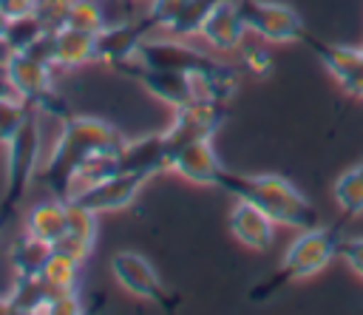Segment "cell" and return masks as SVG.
Masks as SVG:
<instances>
[{
    "instance_id": "cell-1",
    "label": "cell",
    "mask_w": 363,
    "mask_h": 315,
    "mask_svg": "<svg viewBox=\"0 0 363 315\" xmlns=\"http://www.w3.org/2000/svg\"><path fill=\"white\" fill-rule=\"evenodd\" d=\"M125 142L128 139L111 122H105L99 116L68 114L62 119L60 136H57L48 159L40 167V179L48 184V190H54V196L65 199L74 173L85 162H91L96 156H108V153H122Z\"/></svg>"
},
{
    "instance_id": "cell-2",
    "label": "cell",
    "mask_w": 363,
    "mask_h": 315,
    "mask_svg": "<svg viewBox=\"0 0 363 315\" xmlns=\"http://www.w3.org/2000/svg\"><path fill=\"white\" fill-rule=\"evenodd\" d=\"M221 190L235 196V199H244V201L255 204L258 210H264L281 227L306 230V227L318 224L315 204L298 190V184H292L281 173H235V170H227Z\"/></svg>"
},
{
    "instance_id": "cell-3",
    "label": "cell",
    "mask_w": 363,
    "mask_h": 315,
    "mask_svg": "<svg viewBox=\"0 0 363 315\" xmlns=\"http://www.w3.org/2000/svg\"><path fill=\"white\" fill-rule=\"evenodd\" d=\"M54 68L31 54H9L3 62V77L11 88L14 96H20L28 108H34L37 114H48V116H60V122L68 116V111L62 108V96H57V85H54Z\"/></svg>"
},
{
    "instance_id": "cell-4",
    "label": "cell",
    "mask_w": 363,
    "mask_h": 315,
    "mask_svg": "<svg viewBox=\"0 0 363 315\" xmlns=\"http://www.w3.org/2000/svg\"><path fill=\"white\" fill-rule=\"evenodd\" d=\"M337 247H340V236L329 227H306L298 230V236L289 241L275 275L269 281L275 284H295V281H306L315 278L318 272H323L335 258H337Z\"/></svg>"
},
{
    "instance_id": "cell-5",
    "label": "cell",
    "mask_w": 363,
    "mask_h": 315,
    "mask_svg": "<svg viewBox=\"0 0 363 315\" xmlns=\"http://www.w3.org/2000/svg\"><path fill=\"white\" fill-rule=\"evenodd\" d=\"M40 122L37 111L26 119V125L17 131V136L6 145V184L0 199V213L9 216L31 190L34 179L40 176Z\"/></svg>"
},
{
    "instance_id": "cell-6",
    "label": "cell",
    "mask_w": 363,
    "mask_h": 315,
    "mask_svg": "<svg viewBox=\"0 0 363 315\" xmlns=\"http://www.w3.org/2000/svg\"><path fill=\"white\" fill-rule=\"evenodd\" d=\"M247 31L264 43H301L306 37L303 17L281 0H241Z\"/></svg>"
},
{
    "instance_id": "cell-7",
    "label": "cell",
    "mask_w": 363,
    "mask_h": 315,
    "mask_svg": "<svg viewBox=\"0 0 363 315\" xmlns=\"http://www.w3.org/2000/svg\"><path fill=\"white\" fill-rule=\"evenodd\" d=\"M227 119V102H213V99H193L187 105L173 108L170 125L162 131L164 133V145H167V156L196 139H213L216 131L224 125Z\"/></svg>"
},
{
    "instance_id": "cell-8",
    "label": "cell",
    "mask_w": 363,
    "mask_h": 315,
    "mask_svg": "<svg viewBox=\"0 0 363 315\" xmlns=\"http://www.w3.org/2000/svg\"><path fill=\"white\" fill-rule=\"evenodd\" d=\"M111 275L113 281L130 292L133 298L139 301H147V304H159V306H170L173 295L170 289L164 287L162 275L156 272V267L136 250H119L111 255Z\"/></svg>"
},
{
    "instance_id": "cell-9",
    "label": "cell",
    "mask_w": 363,
    "mask_h": 315,
    "mask_svg": "<svg viewBox=\"0 0 363 315\" xmlns=\"http://www.w3.org/2000/svg\"><path fill=\"white\" fill-rule=\"evenodd\" d=\"M139 60H142V68H170V71H184V74H204V71H213L216 65H221L218 57L196 48L193 43H187L184 37H159V40H150L145 37L142 43V51H139Z\"/></svg>"
},
{
    "instance_id": "cell-10",
    "label": "cell",
    "mask_w": 363,
    "mask_h": 315,
    "mask_svg": "<svg viewBox=\"0 0 363 315\" xmlns=\"http://www.w3.org/2000/svg\"><path fill=\"white\" fill-rule=\"evenodd\" d=\"M145 31L136 23H113V26H102L96 31V62L113 68V71H125L128 77H136L142 71V43H145Z\"/></svg>"
},
{
    "instance_id": "cell-11",
    "label": "cell",
    "mask_w": 363,
    "mask_h": 315,
    "mask_svg": "<svg viewBox=\"0 0 363 315\" xmlns=\"http://www.w3.org/2000/svg\"><path fill=\"white\" fill-rule=\"evenodd\" d=\"M167 170L193 182V184H204V187H218L224 184V176H227V165L218 159L216 148H213V139H196V142H187L182 148H176L170 156H167Z\"/></svg>"
},
{
    "instance_id": "cell-12",
    "label": "cell",
    "mask_w": 363,
    "mask_h": 315,
    "mask_svg": "<svg viewBox=\"0 0 363 315\" xmlns=\"http://www.w3.org/2000/svg\"><path fill=\"white\" fill-rule=\"evenodd\" d=\"M247 23L241 14V0H216L199 26V40L218 54H235L244 45Z\"/></svg>"
},
{
    "instance_id": "cell-13",
    "label": "cell",
    "mask_w": 363,
    "mask_h": 315,
    "mask_svg": "<svg viewBox=\"0 0 363 315\" xmlns=\"http://www.w3.org/2000/svg\"><path fill=\"white\" fill-rule=\"evenodd\" d=\"M145 184H147L145 176L128 173V170H116V173H111V176L94 182L91 187L79 190V193L71 196V199L88 204L94 213H116V210L130 207V204L136 201V196L142 193Z\"/></svg>"
},
{
    "instance_id": "cell-14",
    "label": "cell",
    "mask_w": 363,
    "mask_h": 315,
    "mask_svg": "<svg viewBox=\"0 0 363 315\" xmlns=\"http://www.w3.org/2000/svg\"><path fill=\"white\" fill-rule=\"evenodd\" d=\"M303 43H312L318 60L332 74V79L343 88V94L363 99V45H343V43H318L303 37Z\"/></svg>"
},
{
    "instance_id": "cell-15",
    "label": "cell",
    "mask_w": 363,
    "mask_h": 315,
    "mask_svg": "<svg viewBox=\"0 0 363 315\" xmlns=\"http://www.w3.org/2000/svg\"><path fill=\"white\" fill-rule=\"evenodd\" d=\"M227 227H230V236H233L241 247L255 250V253H264V250L272 247V241H275V227H278V224H275L264 210H258L255 204H250V201H244V199H235V204H233V210H230V216H227Z\"/></svg>"
},
{
    "instance_id": "cell-16",
    "label": "cell",
    "mask_w": 363,
    "mask_h": 315,
    "mask_svg": "<svg viewBox=\"0 0 363 315\" xmlns=\"http://www.w3.org/2000/svg\"><path fill=\"white\" fill-rule=\"evenodd\" d=\"M65 227H68V210H65L62 196L43 199V201L31 204L23 219V233L45 247H57L65 238Z\"/></svg>"
},
{
    "instance_id": "cell-17",
    "label": "cell",
    "mask_w": 363,
    "mask_h": 315,
    "mask_svg": "<svg viewBox=\"0 0 363 315\" xmlns=\"http://www.w3.org/2000/svg\"><path fill=\"white\" fill-rule=\"evenodd\" d=\"M88 62H96V34L79 28H60L51 37V68L54 71H74Z\"/></svg>"
},
{
    "instance_id": "cell-18",
    "label": "cell",
    "mask_w": 363,
    "mask_h": 315,
    "mask_svg": "<svg viewBox=\"0 0 363 315\" xmlns=\"http://www.w3.org/2000/svg\"><path fill=\"white\" fill-rule=\"evenodd\" d=\"M136 77L145 85V91L150 96H156L159 102H164L170 111L196 99V79H193V74L170 71V68H142Z\"/></svg>"
},
{
    "instance_id": "cell-19",
    "label": "cell",
    "mask_w": 363,
    "mask_h": 315,
    "mask_svg": "<svg viewBox=\"0 0 363 315\" xmlns=\"http://www.w3.org/2000/svg\"><path fill=\"white\" fill-rule=\"evenodd\" d=\"M119 170L139 173L145 179H153L156 173L167 170L164 133H147V136L128 139L125 148H122V156H119Z\"/></svg>"
},
{
    "instance_id": "cell-20",
    "label": "cell",
    "mask_w": 363,
    "mask_h": 315,
    "mask_svg": "<svg viewBox=\"0 0 363 315\" xmlns=\"http://www.w3.org/2000/svg\"><path fill=\"white\" fill-rule=\"evenodd\" d=\"M65 210H68V227H65V238L57 247H65L68 253L85 261L96 247V216L99 213H94L88 204L77 199H65Z\"/></svg>"
},
{
    "instance_id": "cell-21",
    "label": "cell",
    "mask_w": 363,
    "mask_h": 315,
    "mask_svg": "<svg viewBox=\"0 0 363 315\" xmlns=\"http://www.w3.org/2000/svg\"><path fill=\"white\" fill-rule=\"evenodd\" d=\"M82 258L68 253L65 247H48V255L40 270V281L51 292H68L79 287V272H82Z\"/></svg>"
},
{
    "instance_id": "cell-22",
    "label": "cell",
    "mask_w": 363,
    "mask_h": 315,
    "mask_svg": "<svg viewBox=\"0 0 363 315\" xmlns=\"http://www.w3.org/2000/svg\"><path fill=\"white\" fill-rule=\"evenodd\" d=\"M48 295L51 289L40 278H17V275H11V287L6 292L11 315H43Z\"/></svg>"
},
{
    "instance_id": "cell-23",
    "label": "cell",
    "mask_w": 363,
    "mask_h": 315,
    "mask_svg": "<svg viewBox=\"0 0 363 315\" xmlns=\"http://www.w3.org/2000/svg\"><path fill=\"white\" fill-rule=\"evenodd\" d=\"M48 255V247L34 241L31 236H17L11 241V250H9V267H11V275L17 278H40V270H43V261Z\"/></svg>"
},
{
    "instance_id": "cell-24",
    "label": "cell",
    "mask_w": 363,
    "mask_h": 315,
    "mask_svg": "<svg viewBox=\"0 0 363 315\" xmlns=\"http://www.w3.org/2000/svg\"><path fill=\"white\" fill-rule=\"evenodd\" d=\"M332 196H335V204L343 216H349V219L363 216V162L346 167L335 179Z\"/></svg>"
},
{
    "instance_id": "cell-25",
    "label": "cell",
    "mask_w": 363,
    "mask_h": 315,
    "mask_svg": "<svg viewBox=\"0 0 363 315\" xmlns=\"http://www.w3.org/2000/svg\"><path fill=\"white\" fill-rule=\"evenodd\" d=\"M45 34H48V28L37 20V14H26V17L9 20L6 34H3V43H6L9 54H26V51H31Z\"/></svg>"
},
{
    "instance_id": "cell-26",
    "label": "cell",
    "mask_w": 363,
    "mask_h": 315,
    "mask_svg": "<svg viewBox=\"0 0 363 315\" xmlns=\"http://www.w3.org/2000/svg\"><path fill=\"white\" fill-rule=\"evenodd\" d=\"M31 111L34 108H28L20 96H14L11 91L9 94H0V145L6 148L14 136H17V131L26 125V119L31 116Z\"/></svg>"
},
{
    "instance_id": "cell-27",
    "label": "cell",
    "mask_w": 363,
    "mask_h": 315,
    "mask_svg": "<svg viewBox=\"0 0 363 315\" xmlns=\"http://www.w3.org/2000/svg\"><path fill=\"white\" fill-rule=\"evenodd\" d=\"M65 26L96 34V31L105 26V9H102V0H74Z\"/></svg>"
},
{
    "instance_id": "cell-28",
    "label": "cell",
    "mask_w": 363,
    "mask_h": 315,
    "mask_svg": "<svg viewBox=\"0 0 363 315\" xmlns=\"http://www.w3.org/2000/svg\"><path fill=\"white\" fill-rule=\"evenodd\" d=\"M184 3L187 0H150L147 3V11H145V26L167 34L173 28V23L179 20Z\"/></svg>"
},
{
    "instance_id": "cell-29",
    "label": "cell",
    "mask_w": 363,
    "mask_h": 315,
    "mask_svg": "<svg viewBox=\"0 0 363 315\" xmlns=\"http://www.w3.org/2000/svg\"><path fill=\"white\" fill-rule=\"evenodd\" d=\"M238 60H241V68L250 71L252 77H269L272 68H275L272 54H269V48H264V45H250V43H244V45L238 48Z\"/></svg>"
},
{
    "instance_id": "cell-30",
    "label": "cell",
    "mask_w": 363,
    "mask_h": 315,
    "mask_svg": "<svg viewBox=\"0 0 363 315\" xmlns=\"http://www.w3.org/2000/svg\"><path fill=\"white\" fill-rule=\"evenodd\" d=\"M71 3H74V0H37L34 14H37V20H40L48 31H60V28H65Z\"/></svg>"
},
{
    "instance_id": "cell-31",
    "label": "cell",
    "mask_w": 363,
    "mask_h": 315,
    "mask_svg": "<svg viewBox=\"0 0 363 315\" xmlns=\"http://www.w3.org/2000/svg\"><path fill=\"white\" fill-rule=\"evenodd\" d=\"M79 312H85V306H82V298L77 289L51 292L45 301V309H43V315H79Z\"/></svg>"
},
{
    "instance_id": "cell-32",
    "label": "cell",
    "mask_w": 363,
    "mask_h": 315,
    "mask_svg": "<svg viewBox=\"0 0 363 315\" xmlns=\"http://www.w3.org/2000/svg\"><path fill=\"white\" fill-rule=\"evenodd\" d=\"M337 258H343V264H346L357 278H363V236L340 238Z\"/></svg>"
},
{
    "instance_id": "cell-33",
    "label": "cell",
    "mask_w": 363,
    "mask_h": 315,
    "mask_svg": "<svg viewBox=\"0 0 363 315\" xmlns=\"http://www.w3.org/2000/svg\"><path fill=\"white\" fill-rule=\"evenodd\" d=\"M34 6L37 0H0V14L6 20H17L26 14H34Z\"/></svg>"
},
{
    "instance_id": "cell-34",
    "label": "cell",
    "mask_w": 363,
    "mask_h": 315,
    "mask_svg": "<svg viewBox=\"0 0 363 315\" xmlns=\"http://www.w3.org/2000/svg\"><path fill=\"white\" fill-rule=\"evenodd\" d=\"M0 315H11V306H9V298L0 295Z\"/></svg>"
},
{
    "instance_id": "cell-35",
    "label": "cell",
    "mask_w": 363,
    "mask_h": 315,
    "mask_svg": "<svg viewBox=\"0 0 363 315\" xmlns=\"http://www.w3.org/2000/svg\"><path fill=\"white\" fill-rule=\"evenodd\" d=\"M11 88H9V82H6V77H3V65H0V94H9Z\"/></svg>"
},
{
    "instance_id": "cell-36",
    "label": "cell",
    "mask_w": 363,
    "mask_h": 315,
    "mask_svg": "<svg viewBox=\"0 0 363 315\" xmlns=\"http://www.w3.org/2000/svg\"><path fill=\"white\" fill-rule=\"evenodd\" d=\"M6 57H9V48H6V43H0V65L6 62Z\"/></svg>"
},
{
    "instance_id": "cell-37",
    "label": "cell",
    "mask_w": 363,
    "mask_h": 315,
    "mask_svg": "<svg viewBox=\"0 0 363 315\" xmlns=\"http://www.w3.org/2000/svg\"><path fill=\"white\" fill-rule=\"evenodd\" d=\"M3 221H6V216H3V213H0V230H3Z\"/></svg>"
}]
</instances>
